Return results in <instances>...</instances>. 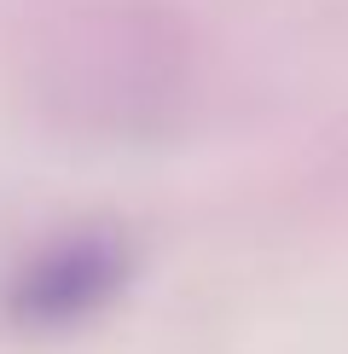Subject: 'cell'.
<instances>
[{"instance_id": "cell-1", "label": "cell", "mask_w": 348, "mask_h": 354, "mask_svg": "<svg viewBox=\"0 0 348 354\" xmlns=\"http://www.w3.org/2000/svg\"><path fill=\"white\" fill-rule=\"evenodd\" d=\"M134 244L110 227L58 232L41 250H29L0 285V314L23 337H64L122 302L134 279Z\"/></svg>"}]
</instances>
